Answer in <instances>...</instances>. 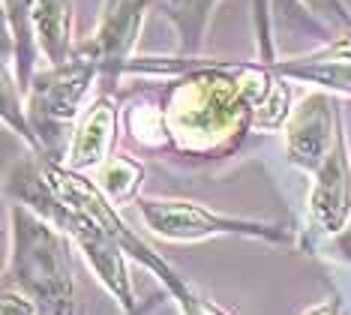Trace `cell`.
<instances>
[{"label": "cell", "instance_id": "6da1fadb", "mask_svg": "<svg viewBox=\"0 0 351 315\" xmlns=\"http://www.w3.org/2000/svg\"><path fill=\"white\" fill-rule=\"evenodd\" d=\"M279 72L258 63L193 67L165 93V126L178 150L217 156L237 148L265 111L279 84Z\"/></svg>", "mask_w": 351, "mask_h": 315}, {"label": "cell", "instance_id": "7a4b0ae2", "mask_svg": "<svg viewBox=\"0 0 351 315\" xmlns=\"http://www.w3.org/2000/svg\"><path fill=\"white\" fill-rule=\"evenodd\" d=\"M10 222L12 253L6 261V285L30 297L39 315H78L69 234L25 201L10 205Z\"/></svg>", "mask_w": 351, "mask_h": 315}, {"label": "cell", "instance_id": "3957f363", "mask_svg": "<svg viewBox=\"0 0 351 315\" xmlns=\"http://www.w3.org/2000/svg\"><path fill=\"white\" fill-rule=\"evenodd\" d=\"M141 222L150 234L169 240V244H198L207 237H246L265 240V244L289 246L294 244L291 231L279 222H258L243 216H228L210 210L198 201L186 198H135Z\"/></svg>", "mask_w": 351, "mask_h": 315}, {"label": "cell", "instance_id": "277c9868", "mask_svg": "<svg viewBox=\"0 0 351 315\" xmlns=\"http://www.w3.org/2000/svg\"><path fill=\"white\" fill-rule=\"evenodd\" d=\"M97 75H99L97 60L84 48L73 54L66 63H49V69L34 75L27 96V120L30 129L39 132V150L49 141L51 126H63L78 115L87 87Z\"/></svg>", "mask_w": 351, "mask_h": 315}, {"label": "cell", "instance_id": "5b68a950", "mask_svg": "<svg viewBox=\"0 0 351 315\" xmlns=\"http://www.w3.org/2000/svg\"><path fill=\"white\" fill-rule=\"evenodd\" d=\"M351 216V156L346 132H339L333 150L324 156V163L313 172V189L306 201L309 237L306 246L318 249L322 240L348 225Z\"/></svg>", "mask_w": 351, "mask_h": 315}, {"label": "cell", "instance_id": "8992f818", "mask_svg": "<svg viewBox=\"0 0 351 315\" xmlns=\"http://www.w3.org/2000/svg\"><path fill=\"white\" fill-rule=\"evenodd\" d=\"M342 132L339 105L327 93H309L285 120V153L289 163L313 174L333 150Z\"/></svg>", "mask_w": 351, "mask_h": 315}, {"label": "cell", "instance_id": "52a82bcc", "mask_svg": "<svg viewBox=\"0 0 351 315\" xmlns=\"http://www.w3.org/2000/svg\"><path fill=\"white\" fill-rule=\"evenodd\" d=\"M147 10V0H108L106 3L97 34L84 45V51L97 60L99 78L106 84H114L121 72H126V67H130L132 45L141 34V21H145Z\"/></svg>", "mask_w": 351, "mask_h": 315}, {"label": "cell", "instance_id": "ba28073f", "mask_svg": "<svg viewBox=\"0 0 351 315\" xmlns=\"http://www.w3.org/2000/svg\"><path fill=\"white\" fill-rule=\"evenodd\" d=\"M111 231H114V237L123 244L126 255L135 258V261L141 264L145 270H150L154 277L162 282L165 288V297H171L174 303H178L180 315H228L222 306H217L213 301H207V297L202 292H195V285L189 282L183 273H178L171 268L169 261L162 258V253H156V249H150L145 240L135 234L130 225H126L123 220H117L114 225H111Z\"/></svg>", "mask_w": 351, "mask_h": 315}, {"label": "cell", "instance_id": "9c48e42d", "mask_svg": "<svg viewBox=\"0 0 351 315\" xmlns=\"http://www.w3.org/2000/svg\"><path fill=\"white\" fill-rule=\"evenodd\" d=\"M117 132V111L108 96H99L84 117L78 120L69 150L63 156V165L73 172H97V168L111 156V144Z\"/></svg>", "mask_w": 351, "mask_h": 315}, {"label": "cell", "instance_id": "30bf717a", "mask_svg": "<svg viewBox=\"0 0 351 315\" xmlns=\"http://www.w3.org/2000/svg\"><path fill=\"white\" fill-rule=\"evenodd\" d=\"M34 30L49 63H66L73 39V0H34Z\"/></svg>", "mask_w": 351, "mask_h": 315}, {"label": "cell", "instance_id": "8fae6325", "mask_svg": "<svg viewBox=\"0 0 351 315\" xmlns=\"http://www.w3.org/2000/svg\"><path fill=\"white\" fill-rule=\"evenodd\" d=\"M3 10L15 43V82L21 91H30L36 75V58L43 54L34 30V0H3Z\"/></svg>", "mask_w": 351, "mask_h": 315}, {"label": "cell", "instance_id": "7c38bea8", "mask_svg": "<svg viewBox=\"0 0 351 315\" xmlns=\"http://www.w3.org/2000/svg\"><path fill=\"white\" fill-rule=\"evenodd\" d=\"M156 12L174 24L180 36V54H195L202 48L207 21L217 6V0H147Z\"/></svg>", "mask_w": 351, "mask_h": 315}, {"label": "cell", "instance_id": "4fadbf2b", "mask_svg": "<svg viewBox=\"0 0 351 315\" xmlns=\"http://www.w3.org/2000/svg\"><path fill=\"white\" fill-rule=\"evenodd\" d=\"M282 78L318 84L324 91L351 93V60H313V58H294V60H267Z\"/></svg>", "mask_w": 351, "mask_h": 315}, {"label": "cell", "instance_id": "5bb4252c", "mask_svg": "<svg viewBox=\"0 0 351 315\" xmlns=\"http://www.w3.org/2000/svg\"><path fill=\"white\" fill-rule=\"evenodd\" d=\"M141 177H145V168H141L135 159L130 156H108L106 163L97 168V187L106 192V198L111 205H130L138 196Z\"/></svg>", "mask_w": 351, "mask_h": 315}, {"label": "cell", "instance_id": "9a60e30c", "mask_svg": "<svg viewBox=\"0 0 351 315\" xmlns=\"http://www.w3.org/2000/svg\"><path fill=\"white\" fill-rule=\"evenodd\" d=\"M126 126H130L132 141H138L141 148H162V144H171L162 108H154V105H132L130 115H126Z\"/></svg>", "mask_w": 351, "mask_h": 315}, {"label": "cell", "instance_id": "2e32d148", "mask_svg": "<svg viewBox=\"0 0 351 315\" xmlns=\"http://www.w3.org/2000/svg\"><path fill=\"white\" fill-rule=\"evenodd\" d=\"M300 3L309 6L315 15H322L330 24H337V27H351V15L342 6V0H300Z\"/></svg>", "mask_w": 351, "mask_h": 315}, {"label": "cell", "instance_id": "e0dca14e", "mask_svg": "<svg viewBox=\"0 0 351 315\" xmlns=\"http://www.w3.org/2000/svg\"><path fill=\"white\" fill-rule=\"evenodd\" d=\"M324 249H327V258L333 261H342V264H351V222L346 229H339L337 234H330L327 240H322ZM318 244V246H322Z\"/></svg>", "mask_w": 351, "mask_h": 315}, {"label": "cell", "instance_id": "ac0fdd59", "mask_svg": "<svg viewBox=\"0 0 351 315\" xmlns=\"http://www.w3.org/2000/svg\"><path fill=\"white\" fill-rule=\"evenodd\" d=\"M303 58H313V60H351V30L348 34L337 36L333 43H327L324 48H318L313 54H303Z\"/></svg>", "mask_w": 351, "mask_h": 315}, {"label": "cell", "instance_id": "d6986e66", "mask_svg": "<svg viewBox=\"0 0 351 315\" xmlns=\"http://www.w3.org/2000/svg\"><path fill=\"white\" fill-rule=\"evenodd\" d=\"M3 315H39L30 297H25L19 288H3Z\"/></svg>", "mask_w": 351, "mask_h": 315}, {"label": "cell", "instance_id": "ffe728a7", "mask_svg": "<svg viewBox=\"0 0 351 315\" xmlns=\"http://www.w3.org/2000/svg\"><path fill=\"white\" fill-rule=\"evenodd\" d=\"M300 315H342V306L337 297H327V301H318L309 306V310H303Z\"/></svg>", "mask_w": 351, "mask_h": 315}, {"label": "cell", "instance_id": "44dd1931", "mask_svg": "<svg viewBox=\"0 0 351 315\" xmlns=\"http://www.w3.org/2000/svg\"><path fill=\"white\" fill-rule=\"evenodd\" d=\"M159 301H162V297H159V294L147 297V301H141V306H138V310H135L132 315H150V310H156V303H159Z\"/></svg>", "mask_w": 351, "mask_h": 315}]
</instances>
